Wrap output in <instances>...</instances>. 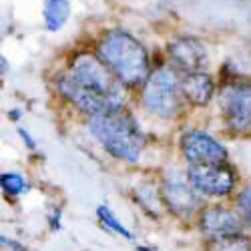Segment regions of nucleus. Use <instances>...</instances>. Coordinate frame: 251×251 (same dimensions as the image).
<instances>
[{
  "mask_svg": "<svg viewBox=\"0 0 251 251\" xmlns=\"http://www.w3.org/2000/svg\"><path fill=\"white\" fill-rule=\"evenodd\" d=\"M123 82L102 65L97 54H76L67 73L56 80L58 93L89 117L102 115L123 107Z\"/></svg>",
  "mask_w": 251,
  "mask_h": 251,
  "instance_id": "f257e3e1",
  "label": "nucleus"
},
{
  "mask_svg": "<svg viewBox=\"0 0 251 251\" xmlns=\"http://www.w3.org/2000/svg\"><path fill=\"white\" fill-rule=\"evenodd\" d=\"M97 56L123 85L139 87L151 75L149 54L135 36L125 30L104 32L97 45Z\"/></svg>",
  "mask_w": 251,
  "mask_h": 251,
  "instance_id": "f03ea898",
  "label": "nucleus"
},
{
  "mask_svg": "<svg viewBox=\"0 0 251 251\" xmlns=\"http://www.w3.org/2000/svg\"><path fill=\"white\" fill-rule=\"evenodd\" d=\"M89 131L91 135L102 145L104 151H109L113 157L121 161H137L145 137L139 129L135 117L127 109H115L102 115L89 117Z\"/></svg>",
  "mask_w": 251,
  "mask_h": 251,
  "instance_id": "7ed1b4c3",
  "label": "nucleus"
},
{
  "mask_svg": "<svg viewBox=\"0 0 251 251\" xmlns=\"http://www.w3.org/2000/svg\"><path fill=\"white\" fill-rule=\"evenodd\" d=\"M181 78L173 67H157L145 80L141 102L151 115L175 117L181 111Z\"/></svg>",
  "mask_w": 251,
  "mask_h": 251,
  "instance_id": "20e7f679",
  "label": "nucleus"
},
{
  "mask_svg": "<svg viewBox=\"0 0 251 251\" xmlns=\"http://www.w3.org/2000/svg\"><path fill=\"white\" fill-rule=\"evenodd\" d=\"M219 111L231 131L241 133L251 127V82L231 80L219 91Z\"/></svg>",
  "mask_w": 251,
  "mask_h": 251,
  "instance_id": "39448f33",
  "label": "nucleus"
},
{
  "mask_svg": "<svg viewBox=\"0 0 251 251\" xmlns=\"http://www.w3.org/2000/svg\"><path fill=\"white\" fill-rule=\"evenodd\" d=\"M187 177L193 187L209 197H225L233 191L235 175L225 163H211V165H191Z\"/></svg>",
  "mask_w": 251,
  "mask_h": 251,
  "instance_id": "423d86ee",
  "label": "nucleus"
},
{
  "mask_svg": "<svg viewBox=\"0 0 251 251\" xmlns=\"http://www.w3.org/2000/svg\"><path fill=\"white\" fill-rule=\"evenodd\" d=\"M161 197L167 207L177 215H191L199 207V191L193 187L189 177L179 171H167L161 183Z\"/></svg>",
  "mask_w": 251,
  "mask_h": 251,
  "instance_id": "0eeeda50",
  "label": "nucleus"
},
{
  "mask_svg": "<svg viewBox=\"0 0 251 251\" xmlns=\"http://www.w3.org/2000/svg\"><path fill=\"white\" fill-rule=\"evenodd\" d=\"M181 151L191 165L225 163L227 159V151L223 145L203 131H187L181 137Z\"/></svg>",
  "mask_w": 251,
  "mask_h": 251,
  "instance_id": "6e6552de",
  "label": "nucleus"
},
{
  "mask_svg": "<svg viewBox=\"0 0 251 251\" xmlns=\"http://www.w3.org/2000/svg\"><path fill=\"white\" fill-rule=\"evenodd\" d=\"M167 52H169V60L173 69L183 71L185 75L201 71L207 62V50L203 43L193 36H179L171 40L169 47H167Z\"/></svg>",
  "mask_w": 251,
  "mask_h": 251,
  "instance_id": "1a4fd4ad",
  "label": "nucleus"
},
{
  "mask_svg": "<svg viewBox=\"0 0 251 251\" xmlns=\"http://www.w3.org/2000/svg\"><path fill=\"white\" fill-rule=\"evenodd\" d=\"M199 227L207 237L219 239V237L241 233L243 221L235 211H231L227 207H207L201 211Z\"/></svg>",
  "mask_w": 251,
  "mask_h": 251,
  "instance_id": "9d476101",
  "label": "nucleus"
},
{
  "mask_svg": "<svg viewBox=\"0 0 251 251\" xmlns=\"http://www.w3.org/2000/svg\"><path fill=\"white\" fill-rule=\"evenodd\" d=\"M181 93H183V99H187L195 107H205L215 95L213 78L203 71L187 73L181 78Z\"/></svg>",
  "mask_w": 251,
  "mask_h": 251,
  "instance_id": "9b49d317",
  "label": "nucleus"
},
{
  "mask_svg": "<svg viewBox=\"0 0 251 251\" xmlns=\"http://www.w3.org/2000/svg\"><path fill=\"white\" fill-rule=\"evenodd\" d=\"M71 16V2L69 0H45L43 4V18L45 26L50 32H56L65 26Z\"/></svg>",
  "mask_w": 251,
  "mask_h": 251,
  "instance_id": "f8f14e48",
  "label": "nucleus"
},
{
  "mask_svg": "<svg viewBox=\"0 0 251 251\" xmlns=\"http://www.w3.org/2000/svg\"><path fill=\"white\" fill-rule=\"evenodd\" d=\"M209 251H251V239L245 237L243 233L219 237V239H213Z\"/></svg>",
  "mask_w": 251,
  "mask_h": 251,
  "instance_id": "ddd939ff",
  "label": "nucleus"
},
{
  "mask_svg": "<svg viewBox=\"0 0 251 251\" xmlns=\"http://www.w3.org/2000/svg\"><path fill=\"white\" fill-rule=\"evenodd\" d=\"M97 215H99V219H100V223L104 225V227H107V229H111V231H115V233H119V235H123L125 239H133V233L129 231V229L127 227H125L115 215H113V211H111V209L109 207H99L97 209Z\"/></svg>",
  "mask_w": 251,
  "mask_h": 251,
  "instance_id": "4468645a",
  "label": "nucleus"
},
{
  "mask_svg": "<svg viewBox=\"0 0 251 251\" xmlns=\"http://www.w3.org/2000/svg\"><path fill=\"white\" fill-rule=\"evenodd\" d=\"M2 187L8 195H18L26 189V183H25L23 175L10 171V173H2Z\"/></svg>",
  "mask_w": 251,
  "mask_h": 251,
  "instance_id": "2eb2a0df",
  "label": "nucleus"
},
{
  "mask_svg": "<svg viewBox=\"0 0 251 251\" xmlns=\"http://www.w3.org/2000/svg\"><path fill=\"white\" fill-rule=\"evenodd\" d=\"M239 207H241V211H243V215L249 219V223H251V187H247V189L239 195Z\"/></svg>",
  "mask_w": 251,
  "mask_h": 251,
  "instance_id": "dca6fc26",
  "label": "nucleus"
},
{
  "mask_svg": "<svg viewBox=\"0 0 251 251\" xmlns=\"http://www.w3.org/2000/svg\"><path fill=\"white\" fill-rule=\"evenodd\" d=\"M18 133H20V137L25 139V143L28 145V149H34V147H36V145H34V141L30 139V135H28V133H26L25 129H18Z\"/></svg>",
  "mask_w": 251,
  "mask_h": 251,
  "instance_id": "f3484780",
  "label": "nucleus"
},
{
  "mask_svg": "<svg viewBox=\"0 0 251 251\" xmlns=\"http://www.w3.org/2000/svg\"><path fill=\"white\" fill-rule=\"evenodd\" d=\"M137 251H153V249H147V247H139Z\"/></svg>",
  "mask_w": 251,
  "mask_h": 251,
  "instance_id": "a211bd4d",
  "label": "nucleus"
}]
</instances>
